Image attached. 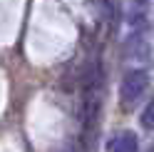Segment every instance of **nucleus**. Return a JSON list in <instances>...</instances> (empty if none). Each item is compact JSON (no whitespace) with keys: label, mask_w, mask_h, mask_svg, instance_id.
Instances as JSON below:
<instances>
[{"label":"nucleus","mask_w":154,"mask_h":152,"mask_svg":"<svg viewBox=\"0 0 154 152\" xmlns=\"http://www.w3.org/2000/svg\"><path fill=\"white\" fill-rule=\"evenodd\" d=\"M139 125H142L144 130H154V100L144 107V112L139 115Z\"/></svg>","instance_id":"20e7f679"},{"label":"nucleus","mask_w":154,"mask_h":152,"mask_svg":"<svg viewBox=\"0 0 154 152\" xmlns=\"http://www.w3.org/2000/svg\"><path fill=\"white\" fill-rule=\"evenodd\" d=\"M149 152H154V145H152V150H149Z\"/></svg>","instance_id":"39448f33"},{"label":"nucleus","mask_w":154,"mask_h":152,"mask_svg":"<svg viewBox=\"0 0 154 152\" xmlns=\"http://www.w3.org/2000/svg\"><path fill=\"white\" fill-rule=\"evenodd\" d=\"M147 85H149V72L147 70H129L127 75L122 78V85H119V100H122V105H134L139 97H142V92L147 90Z\"/></svg>","instance_id":"f257e3e1"},{"label":"nucleus","mask_w":154,"mask_h":152,"mask_svg":"<svg viewBox=\"0 0 154 152\" xmlns=\"http://www.w3.org/2000/svg\"><path fill=\"white\" fill-rule=\"evenodd\" d=\"M112 152H139V142L134 132H122V135L114 140Z\"/></svg>","instance_id":"7ed1b4c3"},{"label":"nucleus","mask_w":154,"mask_h":152,"mask_svg":"<svg viewBox=\"0 0 154 152\" xmlns=\"http://www.w3.org/2000/svg\"><path fill=\"white\" fill-rule=\"evenodd\" d=\"M147 13H149V0H129L127 8V23L134 27H142L147 23Z\"/></svg>","instance_id":"f03ea898"}]
</instances>
